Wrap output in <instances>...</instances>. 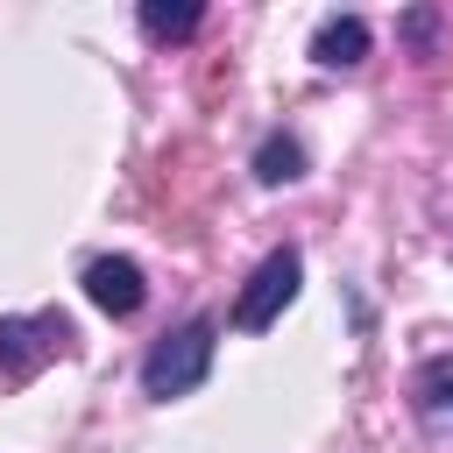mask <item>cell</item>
<instances>
[{
	"instance_id": "obj_1",
	"label": "cell",
	"mask_w": 453,
	"mask_h": 453,
	"mask_svg": "<svg viewBox=\"0 0 453 453\" xmlns=\"http://www.w3.org/2000/svg\"><path fill=\"white\" fill-rule=\"evenodd\" d=\"M212 340H219L212 319H184L177 333H163V340L149 347V361H142V396H156V403L191 396V389L212 375Z\"/></svg>"
},
{
	"instance_id": "obj_5",
	"label": "cell",
	"mask_w": 453,
	"mask_h": 453,
	"mask_svg": "<svg viewBox=\"0 0 453 453\" xmlns=\"http://www.w3.org/2000/svg\"><path fill=\"white\" fill-rule=\"evenodd\" d=\"M411 418L432 439H453V354H425L411 375Z\"/></svg>"
},
{
	"instance_id": "obj_6",
	"label": "cell",
	"mask_w": 453,
	"mask_h": 453,
	"mask_svg": "<svg viewBox=\"0 0 453 453\" xmlns=\"http://www.w3.org/2000/svg\"><path fill=\"white\" fill-rule=\"evenodd\" d=\"M368 57V21L361 14H333V21H319V35H311V64H326V71H354Z\"/></svg>"
},
{
	"instance_id": "obj_2",
	"label": "cell",
	"mask_w": 453,
	"mask_h": 453,
	"mask_svg": "<svg viewBox=\"0 0 453 453\" xmlns=\"http://www.w3.org/2000/svg\"><path fill=\"white\" fill-rule=\"evenodd\" d=\"M297 283H304V255H297V248H269V255L255 262L248 290L234 297V326H241V333L276 326V319H283V304L297 297Z\"/></svg>"
},
{
	"instance_id": "obj_3",
	"label": "cell",
	"mask_w": 453,
	"mask_h": 453,
	"mask_svg": "<svg viewBox=\"0 0 453 453\" xmlns=\"http://www.w3.org/2000/svg\"><path fill=\"white\" fill-rule=\"evenodd\" d=\"M71 347V319L64 311H21L0 319V382H28L42 361H57Z\"/></svg>"
},
{
	"instance_id": "obj_7",
	"label": "cell",
	"mask_w": 453,
	"mask_h": 453,
	"mask_svg": "<svg viewBox=\"0 0 453 453\" xmlns=\"http://www.w3.org/2000/svg\"><path fill=\"white\" fill-rule=\"evenodd\" d=\"M134 21H142V35H149V42H184V35L205 21V7H198V0H142V14H134Z\"/></svg>"
},
{
	"instance_id": "obj_4",
	"label": "cell",
	"mask_w": 453,
	"mask_h": 453,
	"mask_svg": "<svg viewBox=\"0 0 453 453\" xmlns=\"http://www.w3.org/2000/svg\"><path fill=\"white\" fill-rule=\"evenodd\" d=\"M85 297L106 311V319H134L149 283H142V262L134 255H92L85 262Z\"/></svg>"
},
{
	"instance_id": "obj_8",
	"label": "cell",
	"mask_w": 453,
	"mask_h": 453,
	"mask_svg": "<svg viewBox=\"0 0 453 453\" xmlns=\"http://www.w3.org/2000/svg\"><path fill=\"white\" fill-rule=\"evenodd\" d=\"M255 177H262V184H297V177H304V149H297L290 134H269V142L255 149Z\"/></svg>"
}]
</instances>
